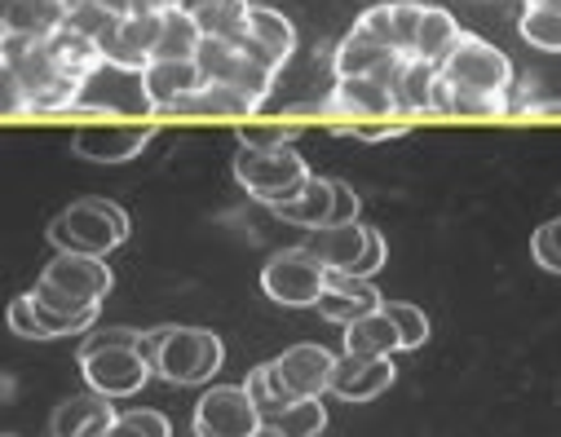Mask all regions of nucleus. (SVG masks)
<instances>
[{"label": "nucleus", "instance_id": "1", "mask_svg": "<svg viewBox=\"0 0 561 437\" xmlns=\"http://www.w3.org/2000/svg\"><path fill=\"white\" fill-rule=\"evenodd\" d=\"M142 354L169 384H208L226 363V345L208 327H151Z\"/></svg>", "mask_w": 561, "mask_h": 437}, {"label": "nucleus", "instance_id": "2", "mask_svg": "<svg viewBox=\"0 0 561 437\" xmlns=\"http://www.w3.org/2000/svg\"><path fill=\"white\" fill-rule=\"evenodd\" d=\"M128 239V217L111 199H76L49 226V243L76 256H111Z\"/></svg>", "mask_w": 561, "mask_h": 437}, {"label": "nucleus", "instance_id": "3", "mask_svg": "<svg viewBox=\"0 0 561 437\" xmlns=\"http://www.w3.org/2000/svg\"><path fill=\"white\" fill-rule=\"evenodd\" d=\"M438 76H443L451 89H460V93H469V97H478V102H495V106L508 111L513 62H508L504 49H495L491 41L465 32L460 45L451 49V58L438 67Z\"/></svg>", "mask_w": 561, "mask_h": 437}, {"label": "nucleus", "instance_id": "4", "mask_svg": "<svg viewBox=\"0 0 561 437\" xmlns=\"http://www.w3.org/2000/svg\"><path fill=\"white\" fill-rule=\"evenodd\" d=\"M0 67H10L32 102V111H67L80 97V80H71L45 41H19L5 36V54H0Z\"/></svg>", "mask_w": 561, "mask_h": 437}, {"label": "nucleus", "instance_id": "5", "mask_svg": "<svg viewBox=\"0 0 561 437\" xmlns=\"http://www.w3.org/2000/svg\"><path fill=\"white\" fill-rule=\"evenodd\" d=\"M234 177L256 204L278 208V204H293L310 186L314 173H310L306 156H297L293 146H284V151H239L234 156Z\"/></svg>", "mask_w": 561, "mask_h": 437}, {"label": "nucleus", "instance_id": "6", "mask_svg": "<svg viewBox=\"0 0 561 437\" xmlns=\"http://www.w3.org/2000/svg\"><path fill=\"white\" fill-rule=\"evenodd\" d=\"M328 287V265L306 248H284L274 252L261 269V291L274 301V306H288V310H306V306H319Z\"/></svg>", "mask_w": 561, "mask_h": 437}, {"label": "nucleus", "instance_id": "7", "mask_svg": "<svg viewBox=\"0 0 561 437\" xmlns=\"http://www.w3.org/2000/svg\"><path fill=\"white\" fill-rule=\"evenodd\" d=\"M76 111H111V115H137L147 119L156 115V102L147 93V80L142 71H128V67H115V62H102L84 84H80V97H76Z\"/></svg>", "mask_w": 561, "mask_h": 437}, {"label": "nucleus", "instance_id": "8", "mask_svg": "<svg viewBox=\"0 0 561 437\" xmlns=\"http://www.w3.org/2000/svg\"><path fill=\"white\" fill-rule=\"evenodd\" d=\"M261 428L243 384H217L195 402V437H261Z\"/></svg>", "mask_w": 561, "mask_h": 437}, {"label": "nucleus", "instance_id": "9", "mask_svg": "<svg viewBox=\"0 0 561 437\" xmlns=\"http://www.w3.org/2000/svg\"><path fill=\"white\" fill-rule=\"evenodd\" d=\"M80 371L89 380V393L102 398H133L142 393L147 380L156 376L151 358L142 349H98V354H80Z\"/></svg>", "mask_w": 561, "mask_h": 437}, {"label": "nucleus", "instance_id": "10", "mask_svg": "<svg viewBox=\"0 0 561 437\" xmlns=\"http://www.w3.org/2000/svg\"><path fill=\"white\" fill-rule=\"evenodd\" d=\"M156 124H80L71 133V151L89 164H128L151 146Z\"/></svg>", "mask_w": 561, "mask_h": 437}, {"label": "nucleus", "instance_id": "11", "mask_svg": "<svg viewBox=\"0 0 561 437\" xmlns=\"http://www.w3.org/2000/svg\"><path fill=\"white\" fill-rule=\"evenodd\" d=\"M239 49L252 58V62H261L265 71H274L278 76V67H288V58H293V49H297V27H293V19L288 14H278L274 5H252V23H248V36L239 41Z\"/></svg>", "mask_w": 561, "mask_h": 437}, {"label": "nucleus", "instance_id": "12", "mask_svg": "<svg viewBox=\"0 0 561 437\" xmlns=\"http://www.w3.org/2000/svg\"><path fill=\"white\" fill-rule=\"evenodd\" d=\"M41 283H49V287L67 291V297H76V301H84V306H102V297L111 291V283H115V278H111L106 256H76V252H58V256L45 265Z\"/></svg>", "mask_w": 561, "mask_h": 437}, {"label": "nucleus", "instance_id": "13", "mask_svg": "<svg viewBox=\"0 0 561 437\" xmlns=\"http://www.w3.org/2000/svg\"><path fill=\"white\" fill-rule=\"evenodd\" d=\"M156 41H160V14H128L98 41V49H102V62H115V67H128V71H147V62L156 54Z\"/></svg>", "mask_w": 561, "mask_h": 437}, {"label": "nucleus", "instance_id": "14", "mask_svg": "<svg viewBox=\"0 0 561 437\" xmlns=\"http://www.w3.org/2000/svg\"><path fill=\"white\" fill-rule=\"evenodd\" d=\"M380 306H385V297L371 287V278H354V274H332V269H328V287H323V297H319L314 310H319L328 323L350 327V323L376 314Z\"/></svg>", "mask_w": 561, "mask_h": 437}, {"label": "nucleus", "instance_id": "15", "mask_svg": "<svg viewBox=\"0 0 561 437\" xmlns=\"http://www.w3.org/2000/svg\"><path fill=\"white\" fill-rule=\"evenodd\" d=\"M278 376L293 389V398H323L332 393V371H336V354H328L323 345H293L274 358Z\"/></svg>", "mask_w": 561, "mask_h": 437}, {"label": "nucleus", "instance_id": "16", "mask_svg": "<svg viewBox=\"0 0 561 437\" xmlns=\"http://www.w3.org/2000/svg\"><path fill=\"white\" fill-rule=\"evenodd\" d=\"M32 301H36V319H41V327H45L49 341H54V336L93 332V323H98V306H84V301L67 297V291H58V287H49V283H41V278H36V287H32Z\"/></svg>", "mask_w": 561, "mask_h": 437}, {"label": "nucleus", "instance_id": "17", "mask_svg": "<svg viewBox=\"0 0 561 437\" xmlns=\"http://www.w3.org/2000/svg\"><path fill=\"white\" fill-rule=\"evenodd\" d=\"M328 106L350 115V119H389V115H398L393 93L376 76H336Z\"/></svg>", "mask_w": 561, "mask_h": 437}, {"label": "nucleus", "instance_id": "18", "mask_svg": "<svg viewBox=\"0 0 561 437\" xmlns=\"http://www.w3.org/2000/svg\"><path fill=\"white\" fill-rule=\"evenodd\" d=\"M389 384H393V358H358V354L336 358L332 393H336L341 402H371V398H380Z\"/></svg>", "mask_w": 561, "mask_h": 437}, {"label": "nucleus", "instance_id": "19", "mask_svg": "<svg viewBox=\"0 0 561 437\" xmlns=\"http://www.w3.org/2000/svg\"><path fill=\"white\" fill-rule=\"evenodd\" d=\"M67 5L62 0H5L0 10V27L5 36H19V41H49L67 27Z\"/></svg>", "mask_w": 561, "mask_h": 437}, {"label": "nucleus", "instance_id": "20", "mask_svg": "<svg viewBox=\"0 0 561 437\" xmlns=\"http://www.w3.org/2000/svg\"><path fill=\"white\" fill-rule=\"evenodd\" d=\"M142 80H147V93L156 102V115H173L186 97H195L208 84L199 62H147Z\"/></svg>", "mask_w": 561, "mask_h": 437}, {"label": "nucleus", "instance_id": "21", "mask_svg": "<svg viewBox=\"0 0 561 437\" xmlns=\"http://www.w3.org/2000/svg\"><path fill=\"white\" fill-rule=\"evenodd\" d=\"M115 406L111 398L102 393H80V398H67L54 419H49V437H106L111 424H115Z\"/></svg>", "mask_w": 561, "mask_h": 437}, {"label": "nucleus", "instance_id": "22", "mask_svg": "<svg viewBox=\"0 0 561 437\" xmlns=\"http://www.w3.org/2000/svg\"><path fill=\"white\" fill-rule=\"evenodd\" d=\"M306 248H310L332 274H358V261H363V252H367V226H363V221H350V226L310 230Z\"/></svg>", "mask_w": 561, "mask_h": 437}, {"label": "nucleus", "instance_id": "23", "mask_svg": "<svg viewBox=\"0 0 561 437\" xmlns=\"http://www.w3.org/2000/svg\"><path fill=\"white\" fill-rule=\"evenodd\" d=\"M460 23L443 10V5H425V19H420V32H415V45L407 58L415 62H430V67H443L451 58V49L460 45Z\"/></svg>", "mask_w": 561, "mask_h": 437}, {"label": "nucleus", "instance_id": "24", "mask_svg": "<svg viewBox=\"0 0 561 437\" xmlns=\"http://www.w3.org/2000/svg\"><path fill=\"white\" fill-rule=\"evenodd\" d=\"M393 58H398V49H389V45H380L376 36L350 27V36H345V41L336 45V54H332V67H336V76H380Z\"/></svg>", "mask_w": 561, "mask_h": 437}, {"label": "nucleus", "instance_id": "25", "mask_svg": "<svg viewBox=\"0 0 561 437\" xmlns=\"http://www.w3.org/2000/svg\"><path fill=\"white\" fill-rule=\"evenodd\" d=\"M199 45H204L199 23H195V19H191V14L178 5V10L160 14V41H156L151 62H195Z\"/></svg>", "mask_w": 561, "mask_h": 437}, {"label": "nucleus", "instance_id": "26", "mask_svg": "<svg viewBox=\"0 0 561 437\" xmlns=\"http://www.w3.org/2000/svg\"><path fill=\"white\" fill-rule=\"evenodd\" d=\"M398 349H402V341H398V327L385 314V306L376 314H367V319H358V323L345 327V354H358V358H393Z\"/></svg>", "mask_w": 561, "mask_h": 437}, {"label": "nucleus", "instance_id": "27", "mask_svg": "<svg viewBox=\"0 0 561 437\" xmlns=\"http://www.w3.org/2000/svg\"><path fill=\"white\" fill-rule=\"evenodd\" d=\"M278 221L301 226V230H323L332 226V177H310V186L293 199V204H278L270 208Z\"/></svg>", "mask_w": 561, "mask_h": 437}, {"label": "nucleus", "instance_id": "28", "mask_svg": "<svg viewBox=\"0 0 561 437\" xmlns=\"http://www.w3.org/2000/svg\"><path fill=\"white\" fill-rule=\"evenodd\" d=\"M243 389H248V398H252V406H256L261 424H270L274 415H284V411L297 402V398H293V389L284 384V376H278V367H274V363L252 367V371H248V380H243Z\"/></svg>", "mask_w": 561, "mask_h": 437}, {"label": "nucleus", "instance_id": "29", "mask_svg": "<svg viewBox=\"0 0 561 437\" xmlns=\"http://www.w3.org/2000/svg\"><path fill=\"white\" fill-rule=\"evenodd\" d=\"M517 32L526 45H535L543 54H561V0H526Z\"/></svg>", "mask_w": 561, "mask_h": 437}, {"label": "nucleus", "instance_id": "30", "mask_svg": "<svg viewBox=\"0 0 561 437\" xmlns=\"http://www.w3.org/2000/svg\"><path fill=\"white\" fill-rule=\"evenodd\" d=\"M434 84H438V67L430 62H415L407 58L402 76L393 80V102H398V115H415V111H434Z\"/></svg>", "mask_w": 561, "mask_h": 437}, {"label": "nucleus", "instance_id": "31", "mask_svg": "<svg viewBox=\"0 0 561 437\" xmlns=\"http://www.w3.org/2000/svg\"><path fill=\"white\" fill-rule=\"evenodd\" d=\"M45 45H49L54 62H58V67H62V71H67L71 80H80V84H84V80H89V76H93L98 67H102V49H98L93 41L76 36L71 27H62L58 36H49Z\"/></svg>", "mask_w": 561, "mask_h": 437}, {"label": "nucleus", "instance_id": "32", "mask_svg": "<svg viewBox=\"0 0 561 437\" xmlns=\"http://www.w3.org/2000/svg\"><path fill=\"white\" fill-rule=\"evenodd\" d=\"M323 424H328L323 402H319V398H297L284 415H274L265 428H270L274 437H319Z\"/></svg>", "mask_w": 561, "mask_h": 437}, {"label": "nucleus", "instance_id": "33", "mask_svg": "<svg viewBox=\"0 0 561 437\" xmlns=\"http://www.w3.org/2000/svg\"><path fill=\"white\" fill-rule=\"evenodd\" d=\"M385 314L393 319L402 349H420V345L430 341V314L420 310V306H407V301H385Z\"/></svg>", "mask_w": 561, "mask_h": 437}, {"label": "nucleus", "instance_id": "34", "mask_svg": "<svg viewBox=\"0 0 561 437\" xmlns=\"http://www.w3.org/2000/svg\"><path fill=\"white\" fill-rule=\"evenodd\" d=\"M106 437H173V428H169V419H164L160 411L137 406V411H124V415L111 424Z\"/></svg>", "mask_w": 561, "mask_h": 437}, {"label": "nucleus", "instance_id": "35", "mask_svg": "<svg viewBox=\"0 0 561 437\" xmlns=\"http://www.w3.org/2000/svg\"><path fill=\"white\" fill-rule=\"evenodd\" d=\"M115 23H119V14H111L102 0H93V5H80V10L67 14V27H71L76 36H84V41H93V45H98Z\"/></svg>", "mask_w": 561, "mask_h": 437}, {"label": "nucleus", "instance_id": "36", "mask_svg": "<svg viewBox=\"0 0 561 437\" xmlns=\"http://www.w3.org/2000/svg\"><path fill=\"white\" fill-rule=\"evenodd\" d=\"M530 256H535V265H539V269L561 274V217L543 221V226L530 234Z\"/></svg>", "mask_w": 561, "mask_h": 437}, {"label": "nucleus", "instance_id": "37", "mask_svg": "<svg viewBox=\"0 0 561 437\" xmlns=\"http://www.w3.org/2000/svg\"><path fill=\"white\" fill-rule=\"evenodd\" d=\"M239 151H284L293 146V128H261V124H239Z\"/></svg>", "mask_w": 561, "mask_h": 437}, {"label": "nucleus", "instance_id": "38", "mask_svg": "<svg viewBox=\"0 0 561 437\" xmlns=\"http://www.w3.org/2000/svg\"><path fill=\"white\" fill-rule=\"evenodd\" d=\"M420 19H425V5H420V0H393V45H398V54H411Z\"/></svg>", "mask_w": 561, "mask_h": 437}, {"label": "nucleus", "instance_id": "39", "mask_svg": "<svg viewBox=\"0 0 561 437\" xmlns=\"http://www.w3.org/2000/svg\"><path fill=\"white\" fill-rule=\"evenodd\" d=\"M147 332H133V327H102V332H89L80 354H98V349H142Z\"/></svg>", "mask_w": 561, "mask_h": 437}, {"label": "nucleus", "instance_id": "40", "mask_svg": "<svg viewBox=\"0 0 561 437\" xmlns=\"http://www.w3.org/2000/svg\"><path fill=\"white\" fill-rule=\"evenodd\" d=\"M10 327L23 336V341H49L41 319H36V301H32V291H23V297L10 301Z\"/></svg>", "mask_w": 561, "mask_h": 437}, {"label": "nucleus", "instance_id": "41", "mask_svg": "<svg viewBox=\"0 0 561 437\" xmlns=\"http://www.w3.org/2000/svg\"><path fill=\"white\" fill-rule=\"evenodd\" d=\"M354 27H358V32H367V36H376L380 45L398 49V45H393V0H389V5H371V10H363Z\"/></svg>", "mask_w": 561, "mask_h": 437}, {"label": "nucleus", "instance_id": "42", "mask_svg": "<svg viewBox=\"0 0 561 437\" xmlns=\"http://www.w3.org/2000/svg\"><path fill=\"white\" fill-rule=\"evenodd\" d=\"M0 106H5V119L32 115V102H27V93H23V84L10 67H0Z\"/></svg>", "mask_w": 561, "mask_h": 437}, {"label": "nucleus", "instance_id": "43", "mask_svg": "<svg viewBox=\"0 0 561 437\" xmlns=\"http://www.w3.org/2000/svg\"><path fill=\"white\" fill-rule=\"evenodd\" d=\"M350 221H358V191L332 177V226H350Z\"/></svg>", "mask_w": 561, "mask_h": 437}, {"label": "nucleus", "instance_id": "44", "mask_svg": "<svg viewBox=\"0 0 561 437\" xmlns=\"http://www.w3.org/2000/svg\"><path fill=\"white\" fill-rule=\"evenodd\" d=\"M341 137H358V141H393V137H407V124H385V119H371V124H345L336 128Z\"/></svg>", "mask_w": 561, "mask_h": 437}, {"label": "nucleus", "instance_id": "45", "mask_svg": "<svg viewBox=\"0 0 561 437\" xmlns=\"http://www.w3.org/2000/svg\"><path fill=\"white\" fill-rule=\"evenodd\" d=\"M385 261H389L385 234H380L376 226H367V252H363V261H358V274H354V278H371L376 269H385Z\"/></svg>", "mask_w": 561, "mask_h": 437}, {"label": "nucleus", "instance_id": "46", "mask_svg": "<svg viewBox=\"0 0 561 437\" xmlns=\"http://www.w3.org/2000/svg\"><path fill=\"white\" fill-rule=\"evenodd\" d=\"M102 5L119 19H128V14H169V10H178V0H102Z\"/></svg>", "mask_w": 561, "mask_h": 437}, {"label": "nucleus", "instance_id": "47", "mask_svg": "<svg viewBox=\"0 0 561 437\" xmlns=\"http://www.w3.org/2000/svg\"><path fill=\"white\" fill-rule=\"evenodd\" d=\"M522 111H526V115H561V97H535V102L526 97Z\"/></svg>", "mask_w": 561, "mask_h": 437}, {"label": "nucleus", "instance_id": "48", "mask_svg": "<svg viewBox=\"0 0 561 437\" xmlns=\"http://www.w3.org/2000/svg\"><path fill=\"white\" fill-rule=\"evenodd\" d=\"M178 5H182L186 14H199V10H208V5H217V0H178Z\"/></svg>", "mask_w": 561, "mask_h": 437}, {"label": "nucleus", "instance_id": "49", "mask_svg": "<svg viewBox=\"0 0 561 437\" xmlns=\"http://www.w3.org/2000/svg\"><path fill=\"white\" fill-rule=\"evenodd\" d=\"M62 5H67V10H80V5H93V0H62Z\"/></svg>", "mask_w": 561, "mask_h": 437}, {"label": "nucleus", "instance_id": "50", "mask_svg": "<svg viewBox=\"0 0 561 437\" xmlns=\"http://www.w3.org/2000/svg\"><path fill=\"white\" fill-rule=\"evenodd\" d=\"M261 437H274V433H270V428H261Z\"/></svg>", "mask_w": 561, "mask_h": 437}, {"label": "nucleus", "instance_id": "51", "mask_svg": "<svg viewBox=\"0 0 561 437\" xmlns=\"http://www.w3.org/2000/svg\"><path fill=\"white\" fill-rule=\"evenodd\" d=\"M10 437H14V433H10Z\"/></svg>", "mask_w": 561, "mask_h": 437}]
</instances>
